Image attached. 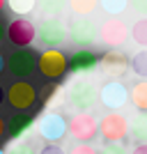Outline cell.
I'll list each match as a JSON object with an SVG mask.
<instances>
[{"mask_svg":"<svg viewBox=\"0 0 147 154\" xmlns=\"http://www.w3.org/2000/svg\"><path fill=\"white\" fill-rule=\"evenodd\" d=\"M37 5L44 14V19H58L67 9V0H37Z\"/></svg>","mask_w":147,"mask_h":154,"instance_id":"obj_18","label":"cell"},{"mask_svg":"<svg viewBox=\"0 0 147 154\" xmlns=\"http://www.w3.org/2000/svg\"><path fill=\"white\" fill-rule=\"evenodd\" d=\"M2 71H5V58L0 55V74H2Z\"/></svg>","mask_w":147,"mask_h":154,"instance_id":"obj_33","label":"cell"},{"mask_svg":"<svg viewBox=\"0 0 147 154\" xmlns=\"http://www.w3.org/2000/svg\"><path fill=\"white\" fill-rule=\"evenodd\" d=\"M99 154H129V149L122 143H106L101 149H96Z\"/></svg>","mask_w":147,"mask_h":154,"instance_id":"obj_26","label":"cell"},{"mask_svg":"<svg viewBox=\"0 0 147 154\" xmlns=\"http://www.w3.org/2000/svg\"><path fill=\"white\" fill-rule=\"evenodd\" d=\"M5 35H7V26H5V21L0 19V44H2V39H5Z\"/></svg>","mask_w":147,"mask_h":154,"instance_id":"obj_32","label":"cell"},{"mask_svg":"<svg viewBox=\"0 0 147 154\" xmlns=\"http://www.w3.org/2000/svg\"><path fill=\"white\" fill-rule=\"evenodd\" d=\"M5 67L12 71V76L16 81H26L37 67V55H35L32 48H16L5 60Z\"/></svg>","mask_w":147,"mask_h":154,"instance_id":"obj_7","label":"cell"},{"mask_svg":"<svg viewBox=\"0 0 147 154\" xmlns=\"http://www.w3.org/2000/svg\"><path fill=\"white\" fill-rule=\"evenodd\" d=\"M2 9H5V0H0V12H2Z\"/></svg>","mask_w":147,"mask_h":154,"instance_id":"obj_35","label":"cell"},{"mask_svg":"<svg viewBox=\"0 0 147 154\" xmlns=\"http://www.w3.org/2000/svg\"><path fill=\"white\" fill-rule=\"evenodd\" d=\"M62 97H64V103H67L69 110L90 113V108L96 101V90L92 85V81H87V78H71L69 83L64 85Z\"/></svg>","mask_w":147,"mask_h":154,"instance_id":"obj_1","label":"cell"},{"mask_svg":"<svg viewBox=\"0 0 147 154\" xmlns=\"http://www.w3.org/2000/svg\"><path fill=\"white\" fill-rule=\"evenodd\" d=\"M60 97H62V88H58V85H46L41 103H44V106H53V101H58Z\"/></svg>","mask_w":147,"mask_h":154,"instance_id":"obj_24","label":"cell"},{"mask_svg":"<svg viewBox=\"0 0 147 154\" xmlns=\"http://www.w3.org/2000/svg\"><path fill=\"white\" fill-rule=\"evenodd\" d=\"M129 136L138 145H147V113H136L129 122Z\"/></svg>","mask_w":147,"mask_h":154,"instance_id":"obj_16","label":"cell"},{"mask_svg":"<svg viewBox=\"0 0 147 154\" xmlns=\"http://www.w3.org/2000/svg\"><path fill=\"white\" fill-rule=\"evenodd\" d=\"M131 71L140 76V81H147V51H138L131 58Z\"/></svg>","mask_w":147,"mask_h":154,"instance_id":"obj_20","label":"cell"},{"mask_svg":"<svg viewBox=\"0 0 147 154\" xmlns=\"http://www.w3.org/2000/svg\"><path fill=\"white\" fill-rule=\"evenodd\" d=\"M37 131L39 136L48 143H55L62 140L64 136H67V120H64L62 113H55V110H46L44 115L39 117L37 122Z\"/></svg>","mask_w":147,"mask_h":154,"instance_id":"obj_8","label":"cell"},{"mask_svg":"<svg viewBox=\"0 0 147 154\" xmlns=\"http://www.w3.org/2000/svg\"><path fill=\"white\" fill-rule=\"evenodd\" d=\"M5 154H37V152H35V147H32L30 143L19 140V143H14V145H9V149Z\"/></svg>","mask_w":147,"mask_h":154,"instance_id":"obj_25","label":"cell"},{"mask_svg":"<svg viewBox=\"0 0 147 154\" xmlns=\"http://www.w3.org/2000/svg\"><path fill=\"white\" fill-rule=\"evenodd\" d=\"M2 99H5V90L0 88V103H2Z\"/></svg>","mask_w":147,"mask_h":154,"instance_id":"obj_34","label":"cell"},{"mask_svg":"<svg viewBox=\"0 0 147 154\" xmlns=\"http://www.w3.org/2000/svg\"><path fill=\"white\" fill-rule=\"evenodd\" d=\"M129 99H131V103L138 108V113H147V81H136V83L131 85Z\"/></svg>","mask_w":147,"mask_h":154,"instance_id":"obj_17","label":"cell"},{"mask_svg":"<svg viewBox=\"0 0 147 154\" xmlns=\"http://www.w3.org/2000/svg\"><path fill=\"white\" fill-rule=\"evenodd\" d=\"M69 154H99V152H96V147H92V145H76Z\"/></svg>","mask_w":147,"mask_h":154,"instance_id":"obj_27","label":"cell"},{"mask_svg":"<svg viewBox=\"0 0 147 154\" xmlns=\"http://www.w3.org/2000/svg\"><path fill=\"white\" fill-rule=\"evenodd\" d=\"M9 42H12L16 48H28V46L35 42L37 37V30H35V23L28 19H14L9 26H7V35H5Z\"/></svg>","mask_w":147,"mask_h":154,"instance_id":"obj_11","label":"cell"},{"mask_svg":"<svg viewBox=\"0 0 147 154\" xmlns=\"http://www.w3.org/2000/svg\"><path fill=\"white\" fill-rule=\"evenodd\" d=\"M99 7L106 14H110V19H117V14H122L129 7V0H99Z\"/></svg>","mask_w":147,"mask_h":154,"instance_id":"obj_21","label":"cell"},{"mask_svg":"<svg viewBox=\"0 0 147 154\" xmlns=\"http://www.w3.org/2000/svg\"><path fill=\"white\" fill-rule=\"evenodd\" d=\"M131 39H133L138 46H147V16L138 19L131 26Z\"/></svg>","mask_w":147,"mask_h":154,"instance_id":"obj_19","label":"cell"},{"mask_svg":"<svg viewBox=\"0 0 147 154\" xmlns=\"http://www.w3.org/2000/svg\"><path fill=\"white\" fill-rule=\"evenodd\" d=\"M39 154H64V149L60 147V145L48 143V145H44V147H41V152H39Z\"/></svg>","mask_w":147,"mask_h":154,"instance_id":"obj_29","label":"cell"},{"mask_svg":"<svg viewBox=\"0 0 147 154\" xmlns=\"http://www.w3.org/2000/svg\"><path fill=\"white\" fill-rule=\"evenodd\" d=\"M131 154H147V145H136L131 149Z\"/></svg>","mask_w":147,"mask_h":154,"instance_id":"obj_30","label":"cell"},{"mask_svg":"<svg viewBox=\"0 0 147 154\" xmlns=\"http://www.w3.org/2000/svg\"><path fill=\"white\" fill-rule=\"evenodd\" d=\"M5 5L14 14H30L37 7V0H5Z\"/></svg>","mask_w":147,"mask_h":154,"instance_id":"obj_23","label":"cell"},{"mask_svg":"<svg viewBox=\"0 0 147 154\" xmlns=\"http://www.w3.org/2000/svg\"><path fill=\"white\" fill-rule=\"evenodd\" d=\"M99 101H101V106H106L110 113H117V110L129 101L127 85L122 83V81H113V78H108V81L99 88Z\"/></svg>","mask_w":147,"mask_h":154,"instance_id":"obj_9","label":"cell"},{"mask_svg":"<svg viewBox=\"0 0 147 154\" xmlns=\"http://www.w3.org/2000/svg\"><path fill=\"white\" fill-rule=\"evenodd\" d=\"M32 127H35V117H32L30 113H16V115L7 122V134H9V138H14V140H23L32 131Z\"/></svg>","mask_w":147,"mask_h":154,"instance_id":"obj_15","label":"cell"},{"mask_svg":"<svg viewBox=\"0 0 147 154\" xmlns=\"http://www.w3.org/2000/svg\"><path fill=\"white\" fill-rule=\"evenodd\" d=\"M99 39H101L106 46L115 48V46H122L129 39V28L122 19H108L99 26Z\"/></svg>","mask_w":147,"mask_h":154,"instance_id":"obj_12","label":"cell"},{"mask_svg":"<svg viewBox=\"0 0 147 154\" xmlns=\"http://www.w3.org/2000/svg\"><path fill=\"white\" fill-rule=\"evenodd\" d=\"M35 30H37V42L46 51L58 48V46H62L67 42V26L60 19H41Z\"/></svg>","mask_w":147,"mask_h":154,"instance_id":"obj_3","label":"cell"},{"mask_svg":"<svg viewBox=\"0 0 147 154\" xmlns=\"http://www.w3.org/2000/svg\"><path fill=\"white\" fill-rule=\"evenodd\" d=\"M67 62H69V71L76 78H87L90 74H94L96 67H99V58H96L92 51H85V48L83 51H76Z\"/></svg>","mask_w":147,"mask_h":154,"instance_id":"obj_13","label":"cell"},{"mask_svg":"<svg viewBox=\"0 0 147 154\" xmlns=\"http://www.w3.org/2000/svg\"><path fill=\"white\" fill-rule=\"evenodd\" d=\"M67 134L81 140V145H87L90 140H94L99 136V120L92 113H76L67 122Z\"/></svg>","mask_w":147,"mask_h":154,"instance_id":"obj_5","label":"cell"},{"mask_svg":"<svg viewBox=\"0 0 147 154\" xmlns=\"http://www.w3.org/2000/svg\"><path fill=\"white\" fill-rule=\"evenodd\" d=\"M7 101L12 103L19 113H26V110L32 108L35 101H37V90H35V85L28 83V81H14V83L9 85V90H7Z\"/></svg>","mask_w":147,"mask_h":154,"instance_id":"obj_10","label":"cell"},{"mask_svg":"<svg viewBox=\"0 0 147 154\" xmlns=\"http://www.w3.org/2000/svg\"><path fill=\"white\" fill-rule=\"evenodd\" d=\"M67 37L81 48H87L99 39V26L90 16H76L67 26Z\"/></svg>","mask_w":147,"mask_h":154,"instance_id":"obj_2","label":"cell"},{"mask_svg":"<svg viewBox=\"0 0 147 154\" xmlns=\"http://www.w3.org/2000/svg\"><path fill=\"white\" fill-rule=\"evenodd\" d=\"M5 134H7V122L2 120V117H0V140L5 138Z\"/></svg>","mask_w":147,"mask_h":154,"instance_id":"obj_31","label":"cell"},{"mask_svg":"<svg viewBox=\"0 0 147 154\" xmlns=\"http://www.w3.org/2000/svg\"><path fill=\"white\" fill-rule=\"evenodd\" d=\"M99 64H101V69L106 71L113 81H120L129 71V58L122 51H106L101 58H99Z\"/></svg>","mask_w":147,"mask_h":154,"instance_id":"obj_14","label":"cell"},{"mask_svg":"<svg viewBox=\"0 0 147 154\" xmlns=\"http://www.w3.org/2000/svg\"><path fill=\"white\" fill-rule=\"evenodd\" d=\"M129 5L133 7V12L147 14V0H129Z\"/></svg>","mask_w":147,"mask_h":154,"instance_id":"obj_28","label":"cell"},{"mask_svg":"<svg viewBox=\"0 0 147 154\" xmlns=\"http://www.w3.org/2000/svg\"><path fill=\"white\" fill-rule=\"evenodd\" d=\"M0 154H5V149H0Z\"/></svg>","mask_w":147,"mask_h":154,"instance_id":"obj_36","label":"cell"},{"mask_svg":"<svg viewBox=\"0 0 147 154\" xmlns=\"http://www.w3.org/2000/svg\"><path fill=\"white\" fill-rule=\"evenodd\" d=\"M67 5L71 7V12H74V14L87 16V14L94 12V7L99 5V0H67Z\"/></svg>","mask_w":147,"mask_h":154,"instance_id":"obj_22","label":"cell"},{"mask_svg":"<svg viewBox=\"0 0 147 154\" xmlns=\"http://www.w3.org/2000/svg\"><path fill=\"white\" fill-rule=\"evenodd\" d=\"M99 136L106 143H122L129 136V120L122 113H106L99 120Z\"/></svg>","mask_w":147,"mask_h":154,"instance_id":"obj_4","label":"cell"},{"mask_svg":"<svg viewBox=\"0 0 147 154\" xmlns=\"http://www.w3.org/2000/svg\"><path fill=\"white\" fill-rule=\"evenodd\" d=\"M37 67L41 71V76L48 78V81H58L67 74L69 69V62H67V55L58 48H48L37 58Z\"/></svg>","mask_w":147,"mask_h":154,"instance_id":"obj_6","label":"cell"}]
</instances>
